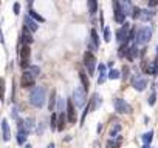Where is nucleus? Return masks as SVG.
<instances>
[{
    "instance_id": "obj_1",
    "label": "nucleus",
    "mask_w": 158,
    "mask_h": 148,
    "mask_svg": "<svg viewBox=\"0 0 158 148\" xmlns=\"http://www.w3.org/2000/svg\"><path fill=\"white\" fill-rule=\"evenodd\" d=\"M45 99H47V96H45V88H44V87H34L33 91H31V94H30V102H31V105H34L36 108H42V107L45 105Z\"/></svg>"
},
{
    "instance_id": "obj_2",
    "label": "nucleus",
    "mask_w": 158,
    "mask_h": 148,
    "mask_svg": "<svg viewBox=\"0 0 158 148\" xmlns=\"http://www.w3.org/2000/svg\"><path fill=\"white\" fill-rule=\"evenodd\" d=\"M152 37V29L149 26H141L136 29V37H135V43L136 45H147L149 40Z\"/></svg>"
},
{
    "instance_id": "obj_3",
    "label": "nucleus",
    "mask_w": 158,
    "mask_h": 148,
    "mask_svg": "<svg viewBox=\"0 0 158 148\" xmlns=\"http://www.w3.org/2000/svg\"><path fill=\"white\" fill-rule=\"evenodd\" d=\"M71 99H73V102H74V105H76L77 108H82V107H85V103H87V91H85L82 87H77V88H74Z\"/></svg>"
},
{
    "instance_id": "obj_4",
    "label": "nucleus",
    "mask_w": 158,
    "mask_h": 148,
    "mask_svg": "<svg viewBox=\"0 0 158 148\" xmlns=\"http://www.w3.org/2000/svg\"><path fill=\"white\" fill-rule=\"evenodd\" d=\"M84 65L89 71V76H93L95 74V69H96V57L92 51H87L84 54Z\"/></svg>"
},
{
    "instance_id": "obj_5",
    "label": "nucleus",
    "mask_w": 158,
    "mask_h": 148,
    "mask_svg": "<svg viewBox=\"0 0 158 148\" xmlns=\"http://www.w3.org/2000/svg\"><path fill=\"white\" fill-rule=\"evenodd\" d=\"M30 54H31V49H30V45H23L20 46V51H19V56H20V62L19 65L25 69V68H30Z\"/></svg>"
},
{
    "instance_id": "obj_6",
    "label": "nucleus",
    "mask_w": 158,
    "mask_h": 148,
    "mask_svg": "<svg viewBox=\"0 0 158 148\" xmlns=\"http://www.w3.org/2000/svg\"><path fill=\"white\" fill-rule=\"evenodd\" d=\"M113 19L116 23H124L126 22V13L119 3V0H113Z\"/></svg>"
},
{
    "instance_id": "obj_7",
    "label": "nucleus",
    "mask_w": 158,
    "mask_h": 148,
    "mask_svg": "<svg viewBox=\"0 0 158 148\" xmlns=\"http://www.w3.org/2000/svg\"><path fill=\"white\" fill-rule=\"evenodd\" d=\"M113 107H115V111L119 113V114H129V113H132V107L124 99H121V97H116L113 100Z\"/></svg>"
},
{
    "instance_id": "obj_8",
    "label": "nucleus",
    "mask_w": 158,
    "mask_h": 148,
    "mask_svg": "<svg viewBox=\"0 0 158 148\" xmlns=\"http://www.w3.org/2000/svg\"><path fill=\"white\" fill-rule=\"evenodd\" d=\"M132 87L136 90V91H144L146 87H147V79L143 76V74H135V76H132Z\"/></svg>"
},
{
    "instance_id": "obj_9",
    "label": "nucleus",
    "mask_w": 158,
    "mask_h": 148,
    "mask_svg": "<svg viewBox=\"0 0 158 148\" xmlns=\"http://www.w3.org/2000/svg\"><path fill=\"white\" fill-rule=\"evenodd\" d=\"M129 31H130V23L124 22L123 26L116 31V42L121 43H127V37H129Z\"/></svg>"
},
{
    "instance_id": "obj_10",
    "label": "nucleus",
    "mask_w": 158,
    "mask_h": 148,
    "mask_svg": "<svg viewBox=\"0 0 158 148\" xmlns=\"http://www.w3.org/2000/svg\"><path fill=\"white\" fill-rule=\"evenodd\" d=\"M141 68H143V71L146 74H150V76H158V60H152V62L143 60Z\"/></svg>"
},
{
    "instance_id": "obj_11",
    "label": "nucleus",
    "mask_w": 158,
    "mask_h": 148,
    "mask_svg": "<svg viewBox=\"0 0 158 148\" xmlns=\"http://www.w3.org/2000/svg\"><path fill=\"white\" fill-rule=\"evenodd\" d=\"M67 113V120H68V123L71 125V123H74L76 122V119H77V116H76V111H74V102H73V99H68L67 100V110H65Z\"/></svg>"
},
{
    "instance_id": "obj_12",
    "label": "nucleus",
    "mask_w": 158,
    "mask_h": 148,
    "mask_svg": "<svg viewBox=\"0 0 158 148\" xmlns=\"http://www.w3.org/2000/svg\"><path fill=\"white\" fill-rule=\"evenodd\" d=\"M34 76L30 72V71H25L22 76H20V87L22 88H30V87H34Z\"/></svg>"
},
{
    "instance_id": "obj_13",
    "label": "nucleus",
    "mask_w": 158,
    "mask_h": 148,
    "mask_svg": "<svg viewBox=\"0 0 158 148\" xmlns=\"http://www.w3.org/2000/svg\"><path fill=\"white\" fill-rule=\"evenodd\" d=\"M101 103H102L101 96H99L98 93H95V94L92 96V99H89V105H87L85 108L89 110V113H92V111H95L98 107H101Z\"/></svg>"
},
{
    "instance_id": "obj_14",
    "label": "nucleus",
    "mask_w": 158,
    "mask_h": 148,
    "mask_svg": "<svg viewBox=\"0 0 158 148\" xmlns=\"http://www.w3.org/2000/svg\"><path fill=\"white\" fill-rule=\"evenodd\" d=\"M90 43H89V49L90 51H96L99 48V36L96 33V29H92L90 31Z\"/></svg>"
},
{
    "instance_id": "obj_15",
    "label": "nucleus",
    "mask_w": 158,
    "mask_h": 148,
    "mask_svg": "<svg viewBox=\"0 0 158 148\" xmlns=\"http://www.w3.org/2000/svg\"><path fill=\"white\" fill-rule=\"evenodd\" d=\"M22 37H20V42L23 43V45H31L33 43V33L23 25V28H22V34H20Z\"/></svg>"
},
{
    "instance_id": "obj_16",
    "label": "nucleus",
    "mask_w": 158,
    "mask_h": 148,
    "mask_svg": "<svg viewBox=\"0 0 158 148\" xmlns=\"http://www.w3.org/2000/svg\"><path fill=\"white\" fill-rule=\"evenodd\" d=\"M37 23H39V22H36V20H34L33 17H30V16H25V17H23V25H25L31 33H36V31L39 29V25H37Z\"/></svg>"
},
{
    "instance_id": "obj_17",
    "label": "nucleus",
    "mask_w": 158,
    "mask_h": 148,
    "mask_svg": "<svg viewBox=\"0 0 158 148\" xmlns=\"http://www.w3.org/2000/svg\"><path fill=\"white\" fill-rule=\"evenodd\" d=\"M136 56H138V45H136V43H133V45H129V49H127L126 59H127L129 62H133Z\"/></svg>"
},
{
    "instance_id": "obj_18",
    "label": "nucleus",
    "mask_w": 158,
    "mask_h": 148,
    "mask_svg": "<svg viewBox=\"0 0 158 148\" xmlns=\"http://www.w3.org/2000/svg\"><path fill=\"white\" fill-rule=\"evenodd\" d=\"M2 131H3V140L5 142H10V139H11V130H10L8 119H3L2 120Z\"/></svg>"
},
{
    "instance_id": "obj_19",
    "label": "nucleus",
    "mask_w": 158,
    "mask_h": 148,
    "mask_svg": "<svg viewBox=\"0 0 158 148\" xmlns=\"http://www.w3.org/2000/svg\"><path fill=\"white\" fill-rule=\"evenodd\" d=\"M153 16H155V13H153V11H150V10H141L138 20H141V22H150Z\"/></svg>"
},
{
    "instance_id": "obj_20",
    "label": "nucleus",
    "mask_w": 158,
    "mask_h": 148,
    "mask_svg": "<svg viewBox=\"0 0 158 148\" xmlns=\"http://www.w3.org/2000/svg\"><path fill=\"white\" fill-rule=\"evenodd\" d=\"M67 114L64 113V111H60L59 114H57V131H62L64 128H65V125H67Z\"/></svg>"
},
{
    "instance_id": "obj_21",
    "label": "nucleus",
    "mask_w": 158,
    "mask_h": 148,
    "mask_svg": "<svg viewBox=\"0 0 158 148\" xmlns=\"http://www.w3.org/2000/svg\"><path fill=\"white\" fill-rule=\"evenodd\" d=\"M98 71H99V77H98V84H104L106 79H107V66L104 63H101L98 66Z\"/></svg>"
},
{
    "instance_id": "obj_22",
    "label": "nucleus",
    "mask_w": 158,
    "mask_h": 148,
    "mask_svg": "<svg viewBox=\"0 0 158 148\" xmlns=\"http://www.w3.org/2000/svg\"><path fill=\"white\" fill-rule=\"evenodd\" d=\"M79 79H81V82H82V88H84L85 91H89V88H90L89 74H87L85 71H79Z\"/></svg>"
},
{
    "instance_id": "obj_23",
    "label": "nucleus",
    "mask_w": 158,
    "mask_h": 148,
    "mask_svg": "<svg viewBox=\"0 0 158 148\" xmlns=\"http://www.w3.org/2000/svg\"><path fill=\"white\" fill-rule=\"evenodd\" d=\"M87 8H89V14L95 16L98 13V0H87Z\"/></svg>"
},
{
    "instance_id": "obj_24",
    "label": "nucleus",
    "mask_w": 158,
    "mask_h": 148,
    "mask_svg": "<svg viewBox=\"0 0 158 148\" xmlns=\"http://www.w3.org/2000/svg\"><path fill=\"white\" fill-rule=\"evenodd\" d=\"M123 142V137L121 136H116V137H110V140L107 142V148H119Z\"/></svg>"
},
{
    "instance_id": "obj_25",
    "label": "nucleus",
    "mask_w": 158,
    "mask_h": 148,
    "mask_svg": "<svg viewBox=\"0 0 158 148\" xmlns=\"http://www.w3.org/2000/svg\"><path fill=\"white\" fill-rule=\"evenodd\" d=\"M27 137H28L27 131H17V143L19 145H23L27 142Z\"/></svg>"
},
{
    "instance_id": "obj_26",
    "label": "nucleus",
    "mask_w": 158,
    "mask_h": 148,
    "mask_svg": "<svg viewBox=\"0 0 158 148\" xmlns=\"http://www.w3.org/2000/svg\"><path fill=\"white\" fill-rule=\"evenodd\" d=\"M23 125H25L27 133H31V131H33V128H34V120H33L31 117H28V119H25V120H23Z\"/></svg>"
},
{
    "instance_id": "obj_27",
    "label": "nucleus",
    "mask_w": 158,
    "mask_h": 148,
    "mask_svg": "<svg viewBox=\"0 0 158 148\" xmlns=\"http://www.w3.org/2000/svg\"><path fill=\"white\" fill-rule=\"evenodd\" d=\"M119 77H121V72L118 69H110L109 74H107V79H112V80H116Z\"/></svg>"
},
{
    "instance_id": "obj_28",
    "label": "nucleus",
    "mask_w": 158,
    "mask_h": 148,
    "mask_svg": "<svg viewBox=\"0 0 158 148\" xmlns=\"http://www.w3.org/2000/svg\"><path fill=\"white\" fill-rule=\"evenodd\" d=\"M119 131H121V123H115L113 127H112V130H110V137H116L118 134H119Z\"/></svg>"
},
{
    "instance_id": "obj_29",
    "label": "nucleus",
    "mask_w": 158,
    "mask_h": 148,
    "mask_svg": "<svg viewBox=\"0 0 158 148\" xmlns=\"http://www.w3.org/2000/svg\"><path fill=\"white\" fill-rule=\"evenodd\" d=\"M30 17H33L36 22H39V23H42V22H45V19L42 17V16H39L37 14V11H34V10H30Z\"/></svg>"
},
{
    "instance_id": "obj_30",
    "label": "nucleus",
    "mask_w": 158,
    "mask_h": 148,
    "mask_svg": "<svg viewBox=\"0 0 158 148\" xmlns=\"http://www.w3.org/2000/svg\"><path fill=\"white\" fill-rule=\"evenodd\" d=\"M127 49H129V43H121V46H119V49H118V56H119V57H126Z\"/></svg>"
},
{
    "instance_id": "obj_31",
    "label": "nucleus",
    "mask_w": 158,
    "mask_h": 148,
    "mask_svg": "<svg viewBox=\"0 0 158 148\" xmlns=\"http://www.w3.org/2000/svg\"><path fill=\"white\" fill-rule=\"evenodd\" d=\"M54 103H56V91H51V94H50V103H48V110L50 111L54 110Z\"/></svg>"
},
{
    "instance_id": "obj_32",
    "label": "nucleus",
    "mask_w": 158,
    "mask_h": 148,
    "mask_svg": "<svg viewBox=\"0 0 158 148\" xmlns=\"http://www.w3.org/2000/svg\"><path fill=\"white\" fill-rule=\"evenodd\" d=\"M153 139V131H147L146 134H143V142L144 143H150Z\"/></svg>"
},
{
    "instance_id": "obj_33",
    "label": "nucleus",
    "mask_w": 158,
    "mask_h": 148,
    "mask_svg": "<svg viewBox=\"0 0 158 148\" xmlns=\"http://www.w3.org/2000/svg\"><path fill=\"white\" fill-rule=\"evenodd\" d=\"M51 130H53V131L57 130V114H56V113L51 114Z\"/></svg>"
},
{
    "instance_id": "obj_34",
    "label": "nucleus",
    "mask_w": 158,
    "mask_h": 148,
    "mask_svg": "<svg viewBox=\"0 0 158 148\" xmlns=\"http://www.w3.org/2000/svg\"><path fill=\"white\" fill-rule=\"evenodd\" d=\"M155 102H156V93H155V91H152V93H150V96H149V99H147V103H149L150 107H153V105H155Z\"/></svg>"
},
{
    "instance_id": "obj_35",
    "label": "nucleus",
    "mask_w": 158,
    "mask_h": 148,
    "mask_svg": "<svg viewBox=\"0 0 158 148\" xmlns=\"http://www.w3.org/2000/svg\"><path fill=\"white\" fill-rule=\"evenodd\" d=\"M28 71H30V72L33 74L34 77H37V76H39V72H40V68H39V66H36V65H31Z\"/></svg>"
},
{
    "instance_id": "obj_36",
    "label": "nucleus",
    "mask_w": 158,
    "mask_h": 148,
    "mask_svg": "<svg viewBox=\"0 0 158 148\" xmlns=\"http://www.w3.org/2000/svg\"><path fill=\"white\" fill-rule=\"evenodd\" d=\"M5 99V80L0 79V100Z\"/></svg>"
},
{
    "instance_id": "obj_37",
    "label": "nucleus",
    "mask_w": 158,
    "mask_h": 148,
    "mask_svg": "<svg viewBox=\"0 0 158 148\" xmlns=\"http://www.w3.org/2000/svg\"><path fill=\"white\" fill-rule=\"evenodd\" d=\"M104 40H106L107 43L112 40V33H110V28H109V26L104 28Z\"/></svg>"
},
{
    "instance_id": "obj_38",
    "label": "nucleus",
    "mask_w": 158,
    "mask_h": 148,
    "mask_svg": "<svg viewBox=\"0 0 158 148\" xmlns=\"http://www.w3.org/2000/svg\"><path fill=\"white\" fill-rule=\"evenodd\" d=\"M139 13H141V10L138 8V6H133V10H132V19H135V20H138V17H139Z\"/></svg>"
},
{
    "instance_id": "obj_39",
    "label": "nucleus",
    "mask_w": 158,
    "mask_h": 148,
    "mask_svg": "<svg viewBox=\"0 0 158 148\" xmlns=\"http://www.w3.org/2000/svg\"><path fill=\"white\" fill-rule=\"evenodd\" d=\"M129 74H130V69H129V66H123V74H121V77L123 79H129Z\"/></svg>"
},
{
    "instance_id": "obj_40",
    "label": "nucleus",
    "mask_w": 158,
    "mask_h": 148,
    "mask_svg": "<svg viewBox=\"0 0 158 148\" xmlns=\"http://www.w3.org/2000/svg\"><path fill=\"white\" fill-rule=\"evenodd\" d=\"M13 10H14V14H16V16H19V14H20V3H19V2H16V3H14V6H13Z\"/></svg>"
},
{
    "instance_id": "obj_41",
    "label": "nucleus",
    "mask_w": 158,
    "mask_h": 148,
    "mask_svg": "<svg viewBox=\"0 0 158 148\" xmlns=\"http://www.w3.org/2000/svg\"><path fill=\"white\" fill-rule=\"evenodd\" d=\"M57 110H59V113L64 111V100L62 99H57Z\"/></svg>"
},
{
    "instance_id": "obj_42",
    "label": "nucleus",
    "mask_w": 158,
    "mask_h": 148,
    "mask_svg": "<svg viewBox=\"0 0 158 148\" xmlns=\"http://www.w3.org/2000/svg\"><path fill=\"white\" fill-rule=\"evenodd\" d=\"M158 5V0H149V8H155Z\"/></svg>"
},
{
    "instance_id": "obj_43",
    "label": "nucleus",
    "mask_w": 158,
    "mask_h": 148,
    "mask_svg": "<svg viewBox=\"0 0 158 148\" xmlns=\"http://www.w3.org/2000/svg\"><path fill=\"white\" fill-rule=\"evenodd\" d=\"M42 131H44V122H40V123H39V130H37V134H42Z\"/></svg>"
},
{
    "instance_id": "obj_44",
    "label": "nucleus",
    "mask_w": 158,
    "mask_h": 148,
    "mask_svg": "<svg viewBox=\"0 0 158 148\" xmlns=\"http://www.w3.org/2000/svg\"><path fill=\"white\" fill-rule=\"evenodd\" d=\"M11 117L17 119V108H13V113H11Z\"/></svg>"
},
{
    "instance_id": "obj_45",
    "label": "nucleus",
    "mask_w": 158,
    "mask_h": 148,
    "mask_svg": "<svg viewBox=\"0 0 158 148\" xmlns=\"http://www.w3.org/2000/svg\"><path fill=\"white\" fill-rule=\"evenodd\" d=\"M0 43H5V39H3V33L0 29Z\"/></svg>"
},
{
    "instance_id": "obj_46",
    "label": "nucleus",
    "mask_w": 158,
    "mask_h": 148,
    "mask_svg": "<svg viewBox=\"0 0 158 148\" xmlns=\"http://www.w3.org/2000/svg\"><path fill=\"white\" fill-rule=\"evenodd\" d=\"M143 148H150V143H144V145H143Z\"/></svg>"
},
{
    "instance_id": "obj_47",
    "label": "nucleus",
    "mask_w": 158,
    "mask_h": 148,
    "mask_svg": "<svg viewBox=\"0 0 158 148\" xmlns=\"http://www.w3.org/2000/svg\"><path fill=\"white\" fill-rule=\"evenodd\" d=\"M47 148H56V146H54V143H50V145H48Z\"/></svg>"
},
{
    "instance_id": "obj_48",
    "label": "nucleus",
    "mask_w": 158,
    "mask_h": 148,
    "mask_svg": "<svg viewBox=\"0 0 158 148\" xmlns=\"http://www.w3.org/2000/svg\"><path fill=\"white\" fill-rule=\"evenodd\" d=\"M25 148H33V146H31V145H27V146H25Z\"/></svg>"
},
{
    "instance_id": "obj_49",
    "label": "nucleus",
    "mask_w": 158,
    "mask_h": 148,
    "mask_svg": "<svg viewBox=\"0 0 158 148\" xmlns=\"http://www.w3.org/2000/svg\"><path fill=\"white\" fill-rule=\"evenodd\" d=\"M156 57H158V46H156Z\"/></svg>"
},
{
    "instance_id": "obj_50",
    "label": "nucleus",
    "mask_w": 158,
    "mask_h": 148,
    "mask_svg": "<svg viewBox=\"0 0 158 148\" xmlns=\"http://www.w3.org/2000/svg\"><path fill=\"white\" fill-rule=\"evenodd\" d=\"M0 2H2V0H0Z\"/></svg>"
},
{
    "instance_id": "obj_51",
    "label": "nucleus",
    "mask_w": 158,
    "mask_h": 148,
    "mask_svg": "<svg viewBox=\"0 0 158 148\" xmlns=\"http://www.w3.org/2000/svg\"><path fill=\"white\" fill-rule=\"evenodd\" d=\"M30 2H31V0H30Z\"/></svg>"
}]
</instances>
